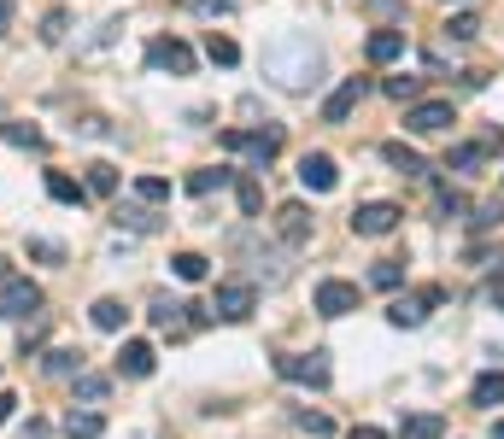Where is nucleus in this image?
Here are the masks:
<instances>
[{"mask_svg": "<svg viewBox=\"0 0 504 439\" xmlns=\"http://www.w3.org/2000/svg\"><path fill=\"white\" fill-rule=\"evenodd\" d=\"M317 71H323V53H317L311 35H276V42L264 47V77L281 82V88L317 82Z\"/></svg>", "mask_w": 504, "mask_h": 439, "instance_id": "obj_1", "label": "nucleus"}, {"mask_svg": "<svg viewBox=\"0 0 504 439\" xmlns=\"http://www.w3.org/2000/svg\"><path fill=\"white\" fill-rule=\"evenodd\" d=\"M276 375L281 381H300V387H328V351H281L276 358Z\"/></svg>", "mask_w": 504, "mask_h": 439, "instance_id": "obj_2", "label": "nucleus"}, {"mask_svg": "<svg viewBox=\"0 0 504 439\" xmlns=\"http://www.w3.org/2000/svg\"><path fill=\"white\" fill-rule=\"evenodd\" d=\"M30 310H42V287H35L30 275H12V282L0 287V317H6V322H24Z\"/></svg>", "mask_w": 504, "mask_h": 439, "instance_id": "obj_3", "label": "nucleus"}, {"mask_svg": "<svg viewBox=\"0 0 504 439\" xmlns=\"http://www.w3.org/2000/svg\"><path fill=\"white\" fill-rule=\"evenodd\" d=\"M440 299H446V287H423L416 299H393V305H387V322H393V329H423L428 310H434Z\"/></svg>", "mask_w": 504, "mask_h": 439, "instance_id": "obj_4", "label": "nucleus"}, {"mask_svg": "<svg viewBox=\"0 0 504 439\" xmlns=\"http://www.w3.org/2000/svg\"><path fill=\"white\" fill-rule=\"evenodd\" d=\"M252 305H258V287H252V282H223V287L212 293V310H217L223 322H247Z\"/></svg>", "mask_w": 504, "mask_h": 439, "instance_id": "obj_5", "label": "nucleus"}, {"mask_svg": "<svg viewBox=\"0 0 504 439\" xmlns=\"http://www.w3.org/2000/svg\"><path fill=\"white\" fill-rule=\"evenodd\" d=\"M223 147H229V153H252V165H270V158H276L281 153V129H229L223 135Z\"/></svg>", "mask_w": 504, "mask_h": 439, "instance_id": "obj_6", "label": "nucleus"}, {"mask_svg": "<svg viewBox=\"0 0 504 439\" xmlns=\"http://www.w3.org/2000/svg\"><path fill=\"white\" fill-rule=\"evenodd\" d=\"M399 217H404L399 205H387V199H370V205H358V211H352V229H358V234H370V241H381V234H393V229H399Z\"/></svg>", "mask_w": 504, "mask_h": 439, "instance_id": "obj_7", "label": "nucleus"}, {"mask_svg": "<svg viewBox=\"0 0 504 439\" xmlns=\"http://www.w3.org/2000/svg\"><path fill=\"white\" fill-rule=\"evenodd\" d=\"M458 123V111H452V100H428V106H411L404 111V129L411 135H440Z\"/></svg>", "mask_w": 504, "mask_h": 439, "instance_id": "obj_8", "label": "nucleus"}, {"mask_svg": "<svg viewBox=\"0 0 504 439\" xmlns=\"http://www.w3.org/2000/svg\"><path fill=\"white\" fill-rule=\"evenodd\" d=\"M147 65H153V71H170V77H188V71H194V53H188L182 42H170V35H165V42L147 47Z\"/></svg>", "mask_w": 504, "mask_h": 439, "instance_id": "obj_9", "label": "nucleus"}, {"mask_svg": "<svg viewBox=\"0 0 504 439\" xmlns=\"http://www.w3.org/2000/svg\"><path fill=\"white\" fill-rule=\"evenodd\" d=\"M347 310H358V287L352 282H323L317 287V317H347Z\"/></svg>", "mask_w": 504, "mask_h": 439, "instance_id": "obj_10", "label": "nucleus"}, {"mask_svg": "<svg viewBox=\"0 0 504 439\" xmlns=\"http://www.w3.org/2000/svg\"><path fill=\"white\" fill-rule=\"evenodd\" d=\"M358 100H364V77H347L335 94L323 100V123H347L352 111H358Z\"/></svg>", "mask_w": 504, "mask_h": 439, "instance_id": "obj_11", "label": "nucleus"}, {"mask_svg": "<svg viewBox=\"0 0 504 439\" xmlns=\"http://www.w3.org/2000/svg\"><path fill=\"white\" fill-rule=\"evenodd\" d=\"M276 234H281L288 246H305V241H311V211H305L300 199H288V205L276 211Z\"/></svg>", "mask_w": 504, "mask_h": 439, "instance_id": "obj_12", "label": "nucleus"}, {"mask_svg": "<svg viewBox=\"0 0 504 439\" xmlns=\"http://www.w3.org/2000/svg\"><path fill=\"white\" fill-rule=\"evenodd\" d=\"M300 182H305V187H311V194H328V187H335V182H340V170H335V158H328V153H305V158H300Z\"/></svg>", "mask_w": 504, "mask_h": 439, "instance_id": "obj_13", "label": "nucleus"}, {"mask_svg": "<svg viewBox=\"0 0 504 439\" xmlns=\"http://www.w3.org/2000/svg\"><path fill=\"white\" fill-rule=\"evenodd\" d=\"M153 363H158V351L147 346V340H124V351H118V369L135 375V381H147V375H153Z\"/></svg>", "mask_w": 504, "mask_h": 439, "instance_id": "obj_14", "label": "nucleus"}, {"mask_svg": "<svg viewBox=\"0 0 504 439\" xmlns=\"http://www.w3.org/2000/svg\"><path fill=\"white\" fill-rule=\"evenodd\" d=\"M188 310H194V305H182V299H153V310H147V317H153L158 334H182V329H188Z\"/></svg>", "mask_w": 504, "mask_h": 439, "instance_id": "obj_15", "label": "nucleus"}, {"mask_svg": "<svg viewBox=\"0 0 504 439\" xmlns=\"http://www.w3.org/2000/svg\"><path fill=\"white\" fill-rule=\"evenodd\" d=\"M364 53H370V65H393V59L404 53V35L399 30H376L370 42H364Z\"/></svg>", "mask_w": 504, "mask_h": 439, "instance_id": "obj_16", "label": "nucleus"}, {"mask_svg": "<svg viewBox=\"0 0 504 439\" xmlns=\"http://www.w3.org/2000/svg\"><path fill=\"white\" fill-rule=\"evenodd\" d=\"M381 158H387V165L399 170V176H428L423 153H416V147H404V141H387V147H381Z\"/></svg>", "mask_w": 504, "mask_h": 439, "instance_id": "obj_17", "label": "nucleus"}, {"mask_svg": "<svg viewBox=\"0 0 504 439\" xmlns=\"http://www.w3.org/2000/svg\"><path fill=\"white\" fill-rule=\"evenodd\" d=\"M470 405H475V410H493V405H504V369H487L481 381L470 387Z\"/></svg>", "mask_w": 504, "mask_h": 439, "instance_id": "obj_18", "label": "nucleus"}, {"mask_svg": "<svg viewBox=\"0 0 504 439\" xmlns=\"http://www.w3.org/2000/svg\"><path fill=\"white\" fill-rule=\"evenodd\" d=\"M399 439H446V416H434V410L404 416V422H399Z\"/></svg>", "mask_w": 504, "mask_h": 439, "instance_id": "obj_19", "label": "nucleus"}, {"mask_svg": "<svg viewBox=\"0 0 504 439\" xmlns=\"http://www.w3.org/2000/svg\"><path fill=\"white\" fill-rule=\"evenodd\" d=\"M65 434H71V439H100V434H106V416H100V410H71V416H65Z\"/></svg>", "mask_w": 504, "mask_h": 439, "instance_id": "obj_20", "label": "nucleus"}, {"mask_svg": "<svg viewBox=\"0 0 504 439\" xmlns=\"http://www.w3.org/2000/svg\"><path fill=\"white\" fill-rule=\"evenodd\" d=\"M47 194L59 199V205H82V199H89V187L77 182V176H65V170H53L47 176Z\"/></svg>", "mask_w": 504, "mask_h": 439, "instance_id": "obj_21", "label": "nucleus"}, {"mask_svg": "<svg viewBox=\"0 0 504 439\" xmlns=\"http://www.w3.org/2000/svg\"><path fill=\"white\" fill-rule=\"evenodd\" d=\"M53 381H71V375L82 369V351H71V346H59V351H47V363H42Z\"/></svg>", "mask_w": 504, "mask_h": 439, "instance_id": "obj_22", "label": "nucleus"}, {"mask_svg": "<svg viewBox=\"0 0 504 439\" xmlns=\"http://www.w3.org/2000/svg\"><path fill=\"white\" fill-rule=\"evenodd\" d=\"M124 317H129V310H124V299H94V329L118 334V329H124Z\"/></svg>", "mask_w": 504, "mask_h": 439, "instance_id": "obj_23", "label": "nucleus"}, {"mask_svg": "<svg viewBox=\"0 0 504 439\" xmlns=\"http://www.w3.org/2000/svg\"><path fill=\"white\" fill-rule=\"evenodd\" d=\"M82 187H89L94 199H112V194H118V170H112V165H89V176H82Z\"/></svg>", "mask_w": 504, "mask_h": 439, "instance_id": "obj_24", "label": "nucleus"}, {"mask_svg": "<svg viewBox=\"0 0 504 439\" xmlns=\"http://www.w3.org/2000/svg\"><path fill=\"white\" fill-rule=\"evenodd\" d=\"M118 229H135V234H153L158 229V217L147 205H118Z\"/></svg>", "mask_w": 504, "mask_h": 439, "instance_id": "obj_25", "label": "nucleus"}, {"mask_svg": "<svg viewBox=\"0 0 504 439\" xmlns=\"http://www.w3.org/2000/svg\"><path fill=\"white\" fill-rule=\"evenodd\" d=\"M229 176H235V170H194L188 176V194L205 199V194H217V187H229Z\"/></svg>", "mask_w": 504, "mask_h": 439, "instance_id": "obj_26", "label": "nucleus"}, {"mask_svg": "<svg viewBox=\"0 0 504 439\" xmlns=\"http://www.w3.org/2000/svg\"><path fill=\"white\" fill-rule=\"evenodd\" d=\"M0 141H12V147H30V153H42V129H30V123H0Z\"/></svg>", "mask_w": 504, "mask_h": 439, "instance_id": "obj_27", "label": "nucleus"}, {"mask_svg": "<svg viewBox=\"0 0 504 439\" xmlns=\"http://www.w3.org/2000/svg\"><path fill=\"white\" fill-rule=\"evenodd\" d=\"M106 393H112V381H106V375H82V369H77V398H82V405H100Z\"/></svg>", "mask_w": 504, "mask_h": 439, "instance_id": "obj_28", "label": "nucleus"}, {"mask_svg": "<svg viewBox=\"0 0 504 439\" xmlns=\"http://www.w3.org/2000/svg\"><path fill=\"white\" fill-rule=\"evenodd\" d=\"M135 194H141L147 205H165V199H170V182H165V176H135Z\"/></svg>", "mask_w": 504, "mask_h": 439, "instance_id": "obj_29", "label": "nucleus"}, {"mask_svg": "<svg viewBox=\"0 0 504 439\" xmlns=\"http://www.w3.org/2000/svg\"><path fill=\"white\" fill-rule=\"evenodd\" d=\"M170 270H176L182 282H205V258L200 253H176V258H170Z\"/></svg>", "mask_w": 504, "mask_h": 439, "instance_id": "obj_30", "label": "nucleus"}, {"mask_svg": "<svg viewBox=\"0 0 504 439\" xmlns=\"http://www.w3.org/2000/svg\"><path fill=\"white\" fill-rule=\"evenodd\" d=\"M446 35L452 42H475V35H481V18H475V12H458V18L446 24Z\"/></svg>", "mask_w": 504, "mask_h": 439, "instance_id": "obj_31", "label": "nucleus"}, {"mask_svg": "<svg viewBox=\"0 0 504 439\" xmlns=\"http://www.w3.org/2000/svg\"><path fill=\"white\" fill-rule=\"evenodd\" d=\"M205 59H212V65H235V59H241V47L229 42V35H212V42H205Z\"/></svg>", "mask_w": 504, "mask_h": 439, "instance_id": "obj_32", "label": "nucleus"}, {"mask_svg": "<svg viewBox=\"0 0 504 439\" xmlns=\"http://www.w3.org/2000/svg\"><path fill=\"white\" fill-rule=\"evenodd\" d=\"M235 194H241V217H258L264 194H258V182H252V176H241V182H235Z\"/></svg>", "mask_w": 504, "mask_h": 439, "instance_id": "obj_33", "label": "nucleus"}, {"mask_svg": "<svg viewBox=\"0 0 504 439\" xmlns=\"http://www.w3.org/2000/svg\"><path fill=\"white\" fill-rule=\"evenodd\" d=\"M487 158V147H452V158H446V170H475Z\"/></svg>", "mask_w": 504, "mask_h": 439, "instance_id": "obj_34", "label": "nucleus"}, {"mask_svg": "<svg viewBox=\"0 0 504 439\" xmlns=\"http://www.w3.org/2000/svg\"><path fill=\"white\" fill-rule=\"evenodd\" d=\"M470 223H475V229H499V223H504V199H487V205L475 211Z\"/></svg>", "mask_w": 504, "mask_h": 439, "instance_id": "obj_35", "label": "nucleus"}, {"mask_svg": "<svg viewBox=\"0 0 504 439\" xmlns=\"http://www.w3.org/2000/svg\"><path fill=\"white\" fill-rule=\"evenodd\" d=\"M300 428H305V434H317V439H328V434H335V422L317 416V410H300Z\"/></svg>", "mask_w": 504, "mask_h": 439, "instance_id": "obj_36", "label": "nucleus"}, {"mask_svg": "<svg viewBox=\"0 0 504 439\" xmlns=\"http://www.w3.org/2000/svg\"><path fill=\"white\" fill-rule=\"evenodd\" d=\"M463 211H470V199L452 194V187H440V217H463Z\"/></svg>", "mask_w": 504, "mask_h": 439, "instance_id": "obj_37", "label": "nucleus"}, {"mask_svg": "<svg viewBox=\"0 0 504 439\" xmlns=\"http://www.w3.org/2000/svg\"><path fill=\"white\" fill-rule=\"evenodd\" d=\"M30 258H42V263H65V246H59V241H30Z\"/></svg>", "mask_w": 504, "mask_h": 439, "instance_id": "obj_38", "label": "nucleus"}, {"mask_svg": "<svg viewBox=\"0 0 504 439\" xmlns=\"http://www.w3.org/2000/svg\"><path fill=\"white\" fill-rule=\"evenodd\" d=\"M416 77H387V100H416Z\"/></svg>", "mask_w": 504, "mask_h": 439, "instance_id": "obj_39", "label": "nucleus"}, {"mask_svg": "<svg viewBox=\"0 0 504 439\" xmlns=\"http://www.w3.org/2000/svg\"><path fill=\"white\" fill-rule=\"evenodd\" d=\"M370 282H376V287H399V282H404V270H399V263H376Z\"/></svg>", "mask_w": 504, "mask_h": 439, "instance_id": "obj_40", "label": "nucleus"}, {"mask_svg": "<svg viewBox=\"0 0 504 439\" xmlns=\"http://www.w3.org/2000/svg\"><path fill=\"white\" fill-rule=\"evenodd\" d=\"M65 12H47V24H42V42H65Z\"/></svg>", "mask_w": 504, "mask_h": 439, "instance_id": "obj_41", "label": "nucleus"}, {"mask_svg": "<svg viewBox=\"0 0 504 439\" xmlns=\"http://www.w3.org/2000/svg\"><path fill=\"white\" fill-rule=\"evenodd\" d=\"M194 12H205V18H223V12H235V0H194Z\"/></svg>", "mask_w": 504, "mask_h": 439, "instance_id": "obj_42", "label": "nucleus"}, {"mask_svg": "<svg viewBox=\"0 0 504 439\" xmlns=\"http://www.w3.org/2000/svg\"><path fill=\"white\" fill-rule=\"evenodd\" d=\"M18 439H47V422H30V428H24Z\"/></svg>", "mask_w": 504, "mask_h": 439, "instance_id": "obj_43", "label": "nucleus"}, {"mask_svg": "<svg viewBox=\"0 0 504 439\" xmlns=\"http://www.w3.org/2000/svg\"><path fill=\"white\" fill-rule=\"evenodd\" d=\"M347 439H387V434H381V428H352Z\"/></svg>", "mask_w": 504, "mask_h": 439, "instance_id": "obj_44", "label": "nucleus"}, {"mask_svg": "<svg viewBox=\"0 0 504 439\" xmlns=\"http://www.w3.org/2000/svg\"><path fill=\"white\" fill-rule=\"evenodd\" d=\"M12 405H18V398H12V393H0V422L12 416Z\"/></svg>", "mask_w": 504, "mask_h": 439, "instance_id": "obj_45", "label": "nucleus"}, {"mask_svg": "<svg viewBox=\"0 0 504 439\" xmlns=\"http://www.w3.org/2000/svg\"><path fill=\"white\" fill-rule=\"evenodd\" d=\"M6 24H12V0H0V35H6Z\"/></svg>", "mask_w": 504, "mask_h": 439, "instance_id": "obj_46", "label": "nucleus"}, {"mask_svg": "<svg viewBox=\"0 0 504 439\" xmlns=\"http://www.w3.org/2000/svg\"><path fill=\"white\" fill-rule=\"evenodd\" d=\"M493 305H504V282H493Z\"/></svg>", "mask_w": 504, "mask_h": 439, "instance_id": "obj_47", "label": "nucleus"}, {"mask_svg": "<svg viewBox=\"0 0 504 439\" xmlns=\"http://www.w3.org/2000/svg\"><path fill=\"white\" fill-rule=\"evenodd\" d=\"M493 439H504V416H499V422H493Z\"/></svg>", "mask_w": 504, "mask_h": 439, "instance_id": "obj_48", "label": "nucleus"}]
</instances>
